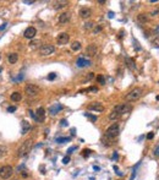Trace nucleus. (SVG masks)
I'll list each match as a JSON object with an SVG mask.
<instances>
[{
  "label": "nucleus",
  "mask_w": 159,
  "mask_h": 180,
  "mask_svg": "<svg viewBox=\"0 0 159 180\" xmlns=\"http://www.w3.org/2000/svg\"><path fill=\"white\" fill-rule=\"evenodd\" d=\"M32 146H33V140H32V139L26 140V141L20 146L19 151H17V156H19V157H26V156L29 153V151H31Z\"/></svg>",
  "instance_id": "1"
},
{
  "label": "nucleus",
  "mask_w": 159,
  "mask_h": 180,
  "mask_svg": "<svg viewBox=\"0 0 159 180\" xmlns=\"http://www.w3.org/2000/svg\"><path fill=\"white\" fill-rule=\"evenodd\" d=\"M119 130H120L119 124L117 123L113 124L107 131H105V137L109 139V140H114L115 137H117V135H119Z\"/></svg>",
  "instance_id": "2"
},
{
  "label": "nucleus",
  "mask_w": 159,
  "mask_h": 180,
  "mask_svg": "<svg viewBox=\"0 0 159 180\" xmlns=\"http://www.w3.org/2000/svg\"><path fill=\"white\" fill-rule=\"evenodd\" d=\"M142 88H140V87H137V88H133L132 91L130 92V93H127V96H126V100H128V102H133V100H137L141 96H142Z\"/></svg>",
  "instance_id": "3"
},
{
  "label": "nucleus",
  "mask_w": 159,
  "mask_h": 180,
  "mask_svg": "<svg viewBox=\"0 0 159 180\" xmlns=\"http://www.w3.org/2000/svg\"><path fill=\"white\" fill-rule=\"evenodd\" d=\"M14 174V168L11 165H4L0 168V178L1 179H10Z\"/></svg>",
  "instance_id": "4"
},
{
  "label": "nucleus",
  "mask_w": 159,
  "mask_h": 180,
  "mask_svg": "<svg viewBox=\"0 0 159 180\" xmlns=\"http://www.w3.org/2000/svg\"><path fill=\"white\" fill-rule=\"evenodd\" d=\"M114 112H116L119 115H124V114H127V113H130L132 110V107L130 104H119V105H116L114 109Z\"/></svg>",
  "instance_id": "5"
},
{
  "label": "nucleus",
  "mask_w": 159,
  "mask_h": 180,
  "mask_svg": "<svg viewBox=\"0 0 159 180\" xmlns=\"http://www.w3.org/2000/svg\"><path fill=\"white\" fill-rule=\"evenodd\" d=\"M55 52V48L54 45L51 44H45V45H42L39 49V55L42 57H48V55H51L53 53Z\"/></svg>",
  "instance_id": "6"
},
{
  "label": "nucleus",
  "mask_w": 159,
  "mask_h": 180,
  "mask_svg": "<svg viewBox=\"0 0 159 180\" xmlns=\"http://www.w3.org/2000/svg\"><path fill=\"white\" fill-rule=\"evenodd\" d=\"M25 93L28 96V97H36V96L39 93V87L36 85H26L25 87Z\"/></svg>",
  "instance_id": "7"
},
{
  "label": "nucleus",
  "mask_w": 159,
  "mask_h": 180,
  "mask_svg": "<svg viewBox=\"0 0 159 180\" xmlns=\"http://www.w3.org/2000/svg\"><path fill=\"white\" fill-rule=\"evenodd\" d=\"M69 40H70V36L65 32H62V33H59V36L56 37V42H58V44H60V45H64V44H66L69 43Z\"/></svg>",
  "instance_id": "8"
},
{
  "label": "nucleus",
  "mask_w": 159,
  "mask_h": 180,
  "mask_svg": "<svg viewBox=\"0 0 159 180\" xmlns=\"http://www.w3.org/2000/svg\"><path fill=\"white\" fill-rule=\"evenodd\" d=\"M88 109H90V110H94V112H97V113H102L104 110V107L101 103H98V102H93V103H91L90 105H88Z\"/></svg>",
  "instance_id": "9"
},
{
  "label": "nucleus",
  "mask_w": 159,
  "mask_h": 180,
  "mask_svg": "<svg viewBox=\"0 0 159 180\" xmlns=\"http://www.w3.org/2000/svg\"><path fill=\"white\" fill-rule=\"evenodd\" d=\"M44 119H45V110H44V108L39 107L36 112V120L39 123H42V121H44Z\"/></svg>",
  "instance_id": "10"
},
{
  "label": "nucleus",
  "mask_w": 159,
  "mask_h": 180,
  "mask_svg": "<svg viewBox=\"0 0 159 180\" xmlns=\"http://www.w3.org/2000/svg\"><path fill=\"white\" fill-rule=\"evenodd\" d=\"M36 34H37V29L34 28V27H28V28H26L25 33H23L25 38H28V39L34 38V36H36Z\"/></svg>",
  "instance_id": "11"
},
{
  "label": "nucleus",
  "mask_w": 159,
  "mask_h": 180,
  "mask_svg": "<svg viewBox=\"0 0 159 180\" xmlns=\"http://www.w3.org/2000/svg\"><path fill=\"white\" fill-rule=\"evenodd\" d=\"M98 53V48L96 44H90L86 48V54L88 57H94Z\"/></svg>",
  "instance_id": "12"
},
{
  "label": "nucleus",
  "mask_w": 159,
  "mask_h": 180,
  "mask_svg": "<svg viewBox=\"0 0 159 180\" xmlns=\"http://www.w3.org/2000/svg\"><path fill=\"white\" fill-rule=\"evenodd\" d=\"M92 63L91 60L88 59H85V58H78L77 60H76V65H77L78 68H86V66H90Z\"/></svg>",
  "instance_id": "13"
},
{
  "label": "nucleus",
  "mask_w": 159,
  "mask_h": 180,
  "mask_svg": "<svg viewBox=\"0 0 159 180\" xmlns=\"http://www.w3.org/2000/svg\"><path fill=\"white\" fill-rule=\"evenodd\" d=\"M61 109H62V105L59 104V103H55V104H53V105L49 108V113L51 114V115H55V114H58Z\"/></svg>",
  "instance_id": "14"
},
{
  "label": "nucleus",
  "mask_w": 159,
  "mask_h": 180,
  "mask_svg": "<svg viewBox=\"0 0 159 180\" xmlns=\"http://www.w3.org/2000/svg\"><path fill=\"white\" fill-rule=\"evenodd\" d=\"M71 19V14L70 13H62L60 16H59V22L60 23H66Z\"/></svg>",
  "instance_id": "15"
},
{
  "label": "nucleus",
  "mask_w": 159,
  "mask_h": 180,
  "mask_svg": "<svg viewBox=\"0 0 159 180\" xmlns=\"http://www.w3.org/2000/svg\"><path fill=\"white\" fill-rule=\"evenodd\" d=\"M21 128H22V135H26L28 131L32 129L31 124H29L28 121H26V120H23V121L21 123Z\"/></svg>",
  "instance_id": "16"
},
{
  "label": "nucleus",
  "mask_w": 159,
  "mask_h": 180,
  "mask_svg": "<svg viewBox=\"0 0 159 180\" xmlns=\"http://www.w3.org/2000/svg\"><path fill=\"white\" fill-rule=\"evenodd\" d=\"M92 15V11L91 9H88V8H83V9H81L80 10V16L82 17V19H88Z\"/></svg>",
  "instance_id": "17"
},
{
  "label": "nucleus",
  "mask_w": 159,
  "mask_h": 180,
  "mask_svg": "<svg viewBox=\"0 0 159 180\" xmlns=\"http://www.w3.org/2000/svg\"><path fill=\"white\" fill-rule=\"evenodd\" d=\"M125 63H126V66L130 69V70H135V69H136V63H135V59H132V58H126L125 59Z\"/></svg>",
  "instance_id": "18"
},
{
  "label": "nucleus",
  "mask_w": 159,
  "mask_h": 180,
  "mask_svg": "<svg viewBox=\"0 0 159 180\" xmlns=\"http://www.w3.org/2000/svg\"><path fill=\"white\" fill-rule=\"evenodd\" d=\"M8 60L10 64H15L17 60H19V55H17V53H11L8 55Z\"/></svg>",
  "instance_id": "19"
},
{
  "label": "nucleus",
  "mask_w": 159,
  "mask_h": 180,
  "mask_svg": "<svg viewBox=\"0 0 159 180\" xmlns=\"http://www.w3.org/2000/svg\"><path fill=\"white\" fill-rule=\"evenodd\" d=\"M10 98H11V100H12V102H20L22 99V94L20 92H14L12 94H11Z\"/></svg>",
  "instance_id": "20"
},
{
  "label": "nucleus",
  "mask_w": 159,
  "mask_h": 180,
  "mask_svg": "<svg viewBox=\"0 0 159 180\" xmlns=\"http://www.w3.org/2000/svg\"><path fill=\"white\" fill-rule=\"evenodd\" d=\"M67 5H69L67 1H56L55 5H54V9H55V10H60V9H62V8L67 6Z\"/></svg>",
  "instance_id": "21"
},
{
  "label": "nucleus",
  "mask_w": 159,
  "mask_h": 180,
  "mask_svg": "<svg viewBox=\"0 0 159 180\" xmlns=\"http://www.w3.org/2000/svg\"><path fill=\"white\" fill-rule=\"evenodd\" d=\"M137 20H138L140 22L144 23V22H147V21H148V16H147L146 14H140V15L137 16Z\"/></svg>",
  "instance_id": "22"
},
{
  "label": "nucleus",
  "mask_w": 159,
  "mask_h": 180,
  "mask_svg": "<svg viewBox=\"0 0 159 180\" xmlns=\"http://www.w3.org/2000/svg\"><path fill=\"white\" fill-rule=\"evenodd\" d=\"M71 49L74 52H78L81 49V43H80V42H74V43L71 44Z\"/></svg>",
  "instance_id": "23"
},
{
  "label": "nucleus",
  "mask_w": 159,
  "mask_h": 180,
  "mask_svg": "<svg viewBox=\"0 0 159 180\" xmlns=\"http://www.w3.org/2000/svg\"><path fill=\"white\" fill-rule=\"evenodd\" d=\"M6 153H8V148L5 146H0V159L4 158L6 156Z\"/></svg>",
  "instance_id": "24"
},
{
  "label": "nucleus",
  "mask_w": 159,
  "mask_h": 180,
  "mask_svg": "<svg viewBox=\"0 0 159 180\" xmlns=\"http://www.w3.org/2000/svg\"><path fill=\"white\" fill-rule=\"evenodd\" d=\"M39 45H40V40H33L29 43V48H32V49H36Z\"/></svg>",
  "instance_id": "25"
},
{
  "label": "nucleus",
  "mask_w": 159,
  "mask_h": 180,
  "mask_svg": "<svg viewBox=\"0 0 159 180\" xmlns=\"http://www.w3.org/2000/svg\"><path fill=\"white\" fill-rule=\"evenodd\" d=\"M85 115H86V117H87L88 119H90V120H91V121H92V123H96V121H97V117H96V115H91V114H90V113H86V114H85Z\"/></svg>",
  "instance_id": "26"
},
{
  "label": "nucleus",
  "mask_w": 159,
  "mask_h": 180,
  "mask_svg": "<svg viewBox=\"0 0 159 180\" xmlns=\"http://www.w3.org/2000/svg\"><path fill=\"white\" fill-rule=\"evenodd\" d=\"M93 27H94V23L92 21H88L85 23V29H92Z\"/></svg>",
  "instance_id": "27"
},
{
  "label": "nucleus",
  "mask_w": 159,
  "mask_h": 180,
  "mask_svg": "<svg viewBox=\"0 0 159 180\" xmlns=\"http://www.w3.org/2000/svg\"><path fill=\"white\" fill-rule=\"evenodd\" d=\"M152 43H153V45H154V47H159V34H158V33L156 34L154 39L152 40Z\"/></svg>",
  "instance_id": "28"
},
{
  "label": "nucleus",
  "mask_w": 159,
  "mask_h": 180,
  "mask_svg": "<svg viewBox=\"0 0 159 180\" xmlns=\"http://www.w3.org/2000/svg\"><path fill=\"white\" fill-rule=\"evenodd\" d=\"M67 141H70L69 137H59V139H56L58 143H64V142H67Z\"/></svg>",
  "instance_id": "29"
},
{
  "label": "nucleus",
  "mask_w": 159,
  "mask_h": 180,
  "mask_svg": "<svg viewBox=\"0 0 159 180\" xmlns=\"http://www.w3.org/2000/svg\"><path fill=\"white\" fill-rule=\"evenodd\" d=\"M97 81L101 83V85H104L105 83V79H104V76H102V75H99L98 77H97Z\"/></svg>",
  "instance_id": "30"
},
{
  "label": "nucleus",
  "mask_w": 159,
  "mask_h": 180,
  "mask_svg": "<svg viewBox=\"0 0 159 180\" xmlns=\"http://www.w3.org/2000/svg\"><path fill=\"white\" fill-rule=\"evenodd\" d=\"M91 152H92V151H91V149H83V153H82V156H83V157H85V158H87V157H88V156H90V154H91Z\"/></svg>",
  "instance_id": "31"
},
{
  "label": "nucleus",
  "mask_w": 159,
  "mask_h": 180,
  "mask_svg": "<svg viewBox=\"0 0 159 180\" xmlns=\"http://www.w3.org/2000/svg\"><path fill=\"white\" fill-rule=\"evenodd\" d=\"M69 162H70V157H69V156H66V157L62 158V163H64V164H67Z\"/></svg>",
  "instance_id": "32"
},
{
  "label": "nucleus",
  "mask_w": 159,
  "mask_h": 180,
  "mask_svg": "<svg viewBox=\"0 0 159 180\" xmlns=\"http://www.w3.org/2000/svg\"><path fill=\"white\" fill-rule=\"evenodd\" d=\"M101 31H102V27H101V26H97L96 28H94V31H93V33H94V34H97L98 32H101Z\"/></svg>",
  "instance_id": "33"
},
{
  "label": "nucleus",
  "mask_w": 159,
  "mask_h": 180,
  "mask_svg": "<svg viewBox=\"0 0 159 180\" xmlns=\"http://www.w3.org/2000/svg\"><path fill=\"white\" fill-rule=\"evenodd\" d=\"M55 77H56V74L51 73V74H49V75H48V80H54Z\"/></svg>",
  "instance_id": "34"
},
{
  "label": "nucleus",
  "mask_w": 159,
  "mask_h": 180,
  "mask_svg": "<svg viewBox=\"0 0 159 180\" xmlns=\"http://www.w3.org/2000/svg\"><path fill=\"white\" fill-rule=\"evenodd\" d=\"M16 109H17L16 107H9V108H8V112H9V113H12V112H15Z\"/></svg>",
  "instance_id": "35"
},
{
  "label": "nucleus",
  "mask_w": 159,
  "mask_h": 180,
  "mask_svg": "<svg viewBox=\"0 0 159 180\" xmlns=\"http://www.w3.org/2000/svg\"><path fill=\"white\" fill-rule=\"evenodd\" d=\"M75 149H76V146H72L71 148H69V149H67V154H70V153H72V151H75Z\"/></svg>",
  "instance_id": "36"
},
{
  "label": "nucleus",
  "mask_w": 159,
  "mask_h": 180,
  "mask_svg": "<svg viewBox=\"0 0 159 180\" xmlns=\"http://www.w3.org/2000/svg\"><path fill=\"white\" fill-rule=\"evenodd\" d=\"M153 136H154V134H153V133H149L148 135H147V139H148V140H152Z\"/></svg>",
  "instance_id": "37"
},
{
  "label": "nucleus",
  "mask_w": 159,
  "mask_h": 180,
  "mask_svg": "<svg viewBox=\"0 0 159 180\" xmlns=\"http://www.w3.org/2000/svg\"><path fill=\"white\" fill-rule=\"evenodd\" d=\"M154 154L157 156V157H159V146H158V147L154 149Z\"/></svg>",
  "instance_id": "38"
},
{
  "label": "nucleus",
  "mask_w": 159,
  "mask_h": 180,
  "mask_svg": "<svg viewBox=\"0 0 159 180\" xmlns=\"http://www.w3.org/2000/svg\"><path fill=\"white\" fill-rule=\"evenodd\" d=\"M66 125H67L66 120H65V119H62V120H61V126H66Z\"/></svg>",
  "instance_id": "39"
},
{
  "label": "nucleus",
  "mask_w": 159,
  "mask_h": 180,
  "mask_svg": "<svg viewBox=\"0 0 159 180\" xmlns=\"http://www.w3.org/2000/svg\"><path fill=\"white\" fill-rule=\"evenodd\" d=\"M158 14H159V10H154V11L152 13V16H157Z\"/></svg>",
  "instance_id": "40"
},
{
  "label": "nucleus",
  "mask_w": 159,
  "mask_h": 180,
  "mask_svg": "<svg viewBox=\"0 0 159 180\" xmlns=\"http://www.w3.org/2000/svg\"><path fill=\"white\" fill-rule=\"evenodd\" d=\"M21 174H22V177H23V178H27V177H28V173H26V172H22Z\"/></svg>",
  "instance_id": "41"
},
{
  "label": "nucleus",
  "mask_w": 159,
  "mask_h": 180,
  "mask_svg": "<svg viewBox=\"0 0 159 180\" xmlns=\"http://www.w3.org/2000/svg\"><path fill=\"white\" fill-rule=\"evenodd\" d=\"M5 27H6V23H3V25L0 26V31H1V29H4Z\"/></svg>",
  "instance_id": "42"
},
{
  "label": "nucleus",
  "mask_w": 159,
  "mask_h": 180,
  "mask_svg": "<svg viewBox=\"0 0 159 180\" xmlns=\"http://www.w3.org/2000/svg\"><path fill=\"white\" fill-rule=\"evenodd\" d=\"M93 168H94V170H99V167H97V165H94Z\"/></svg>",
  "instance_id": "43"
},
{
  "label": "nucleus",
  "mask_w": 159,
  "mask_h": 180,
  "mask_svg": "<svg viewBox=\"0 0 159 180\" xmlns=\"http://www.w3.org/2000/svg\"><path fill=\"white\" fill-rule=\"evenodd\" d=\"M156 31H157V33L159 34V27H157V29H156Z\"/></svg>",
  "instance_id": "44"
},
{
  "label": "nucleus",
  "mask_w": 159,
  "mask_h": 180,
  "mask_svg": "<svg viewBox=\"0 0 159 180\" xmlns=\"http://www.w3.org/2000/svg\"><path fill=\"white\" fill-rule=\"evenodd\" d=\"M1 70H3V68H1V66H0V71H1Z\"/></svg>",
  "instance_id": "45"
},
{
  "label": "nucleus",
  "mask_w": 159,
  "mask_h": 180,
  "mask_svg": "<svg viewBox=\"0 0 159 180\" xmlns=\"http://www.w3.org/2000/svg\"><path fill=\"white\" fill-rule=\"evenodd\" d=\"M157 99H158V100H159V96H158V97H157Z\"/></svg>",
  "instance_id": "46"
},
{
  "label": "nucleus",
  "mask_w": 159,
  "mask_h": 180,
  "mask_svg": "<svg viewBox=\"0 0 159 180\" xmlns=\"http://www.w3.org/2000/svg\"><path fill=\"white\" fill-rule=\"evenodd\" d=\"M157 180H159V175H158V178H157Z\"/></svg>",
  "instance_id": "47"
},
{
  "label": "nucleus",
  "mask_w": 159,
  "mask_h": 180,
  "mask_svg": "<svg viewBox=\"0 0 159 180\" xmlns=\"http://www.w3.org/2000/svg\"><path fill=\"white\" fill-rule=\"evenodd\" d=\"M16 180H17V179H16Z\"/></svg>",
  "instance_id": "48"
}]
</instances>
